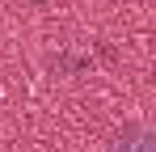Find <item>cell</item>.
<instances>
[{
    "mask_svg": "<svg viewBox=\"0 0 156 152\" xmlns=\"http://www.w3.org/2000/svg\"><path fill=\"white\" fill-rule=\"evenodd\" d=\"M105 152H156V135H152V127L131 123L105 144Z\"/></svg>",
    "mask_w": 156,
    "mask_h": 152,
    "instance_id": "obj_1",
    "label": "cell"
}]
</instances>
